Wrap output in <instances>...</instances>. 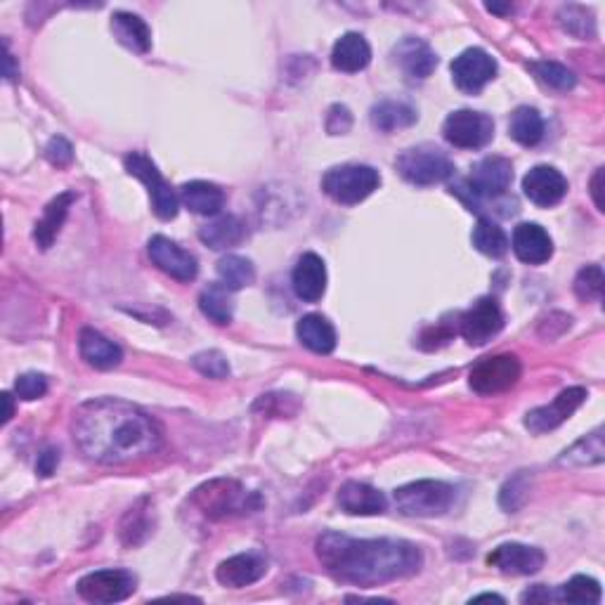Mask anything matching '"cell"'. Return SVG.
<instances>
[{
	"label": "cell",
	"instance_id": "52a82bcc",
	"mask_svg": "<svg viewBox=\"0 0 605 605\" xmlns=\"http://www.w3.org/2000/svg\"><path fill=\"white\" fill-rule=\"evenodd\" d=\"M395 168H398L402 178L416 187L438 185V182L450 180L454 175V164L450 161V156H445L440 149L433 147L405 149L395 159Z\"/></svg>",
	"mask_w": 605,
	"mask_h": 605
},
{
	"label": "cell",
	"instance_id": "9a60e30c",
	"mask_svg": "<svg viewBox=\"0 0 605 605\" xmlns=\"http://www.w3.org/2000/svg\"><path fill=\"white\" fill-rule=\"evenodd\" d=\"M147 253L156 268H159L161 272H166L168 277L178 279V282H192V279L197 277V272H199L197 258H194L190 251L182 249V246L171 242L168 237L156 234V237L149 239Z\"/></svg>",
	"mask_w": 605,
	"mask_h": 605
},
{
	"label": "cell",
	"instance_id": "603a6c76",
	"mask_svg": "<svg viewBox=\"0 0 605 605\" xmlns=\"http://www.w3.org/2000/svg\"><path fill=\"white\" fill-rule=\"evenodd\" d=\"M78 350H81L83 360L95 369H114L123 360V350L114 341H109L107 336H102L100 331L90 327L83 329L81 336H78Z\"/></svg>",
	"mask_w": 605,
	"mask_h": 605
},
{
	"label": "cell",
	"instance_id": "5bb4252c",
	"mask_svg": "<svg viewBox=\"0 0 605 605\" xmlns=\"http://www.w3.org/2000/svg\"><path fill=\"white\" fill-rule=\"evenodd\" d=\"M587 398H589L587 388H582V386L563 390V393L558 395L551 405L537 407V409H532V412H528V416H525V428L535 435L554 431V428L565 424V421H568L570 416L584 405V400Z\"/></svg>",
	"mask_w": 605,
	"mask_h": 605
},
{
	"label": "cell",
	"instance_id": "f546056e",
	"mask_svg": "<svg viewBox=\"0 0 605 605\" xmlns=\"http://www.w3.org/2000/svg\"><path fill=\"white\" fill-rule=\"evenodd\" d=\"M509 135L518 145L535 147L544 138V119L535 107H518L511 114Z\"/></svg>",
	"mask_w": 605,
	"mask_h": 605
},
{
	"label": "cell",
	"instance_id": "7dc6e473",
	"mask_svg": "<svg viewBox=\"0 0 605 605\" xmlns=\"http://www.w3.org/2000/svg\"><path fill=\"white\" fill-rule=\"evenodd\" d=\"M520 601L523 603H549V601H554V598H551V591L546 589L544 584H537V587L525 591V594L520 596Z\"/></svg>",
	"mask_w": 605,
	"mask_h": 605
},
{
	"label": "cell",
	"instance_id": "277c9868",
	"mask_svg": "<svg viewBox=\"0 0 605 605\" xmlns=\"http://www.w3.org/2000/svg\"><path fill=\"white\" fill-rule=\"evenodd\" d=\"M192 504L211 520H223L227 516H244L260 506L256 492H246L234 480H211L194 492Z\"/></svg>",
	"mask_w": 605,
	"mask_h": 605
},
{
	"label": "cell",
	"instance_id": "7bdbcfd3",
	"mask_svg": "<svg viewBox=\"0 0 605 605\" xmlns=\"http://www.w3.org/2000/svg\"><path fill=\"white\" fill-rule=\"evenodd\" d=\"M15 393L19 400H26V402L43 398V395L48 393V379H45L43 374H36V372L22 374L15 381Z\"/></svg>",
	"mask_w": 605,
	"mask_h": 605
},
{
	"label": "cell",
	"instance_id": "d590c367",
	"mask_svg": "<svg viewBox=\"0 0 605 605\" xmlns=\"http://www.w3.org/2000/svg\"><path fill=\"white\" fill-rule=\"evenodd\" d=\"M558 22H561L563 31H568L570 36L580 38V41H591L596 36V17L594 10L584 8V5H563L558 12Z\"/></svg>",
	"mask_w": 605,
	"mask_h": 605
},
{
	"label": "cell",
	"instance_id": "816d5d0a",
	"mask_svg": "<svg viewBox=\"0 0 605 605\" xmlns=\"http://www.w3.org/2000/svg\"><path fill=\"white\" fill-rule=\"evenodd\" d=\"M487 10L497 12V15H506V12H511L513 8H511V5H494V3H490V5H487Z\"/></svg>",
	"mask_w": 605,
	"mask_h": 605
},
{
	"label": "cell",
	"instance_id": "836d02e7",
	"mask_svg": "<svg viewBox=\"0 0 605 605\" xmlns=\"http://www.w3.org/2000/svg\"><path fill=\"white\" fill-rule=\"evenodd\" d=\"M473 246L490 258H502L509 251V237L506 232L490 218H480L478 225L473 227Z\"/></svg>",
	"mask_w": 605,
	"mask_h": 605
},
{
	"label": "cell",
	"instance_id": "681fc988",
	"mask_svg": "<svg viewBox=\"0 0 605 605\" xmlns=\"http://www.w3.org/2000/svg\"><path fill=\"white\" fill-rule=\"evenodd\" d=\"M17 76H19V71H15V60H12L8 43H5V78H8V81H15Z\"/></svg>",
	"mask_w": 605,
	"mask_h": 605
},
{
	"label": "cell",
	"instance_id": "2e32d148",
	"mask_svg": "<svg viewBox=\"0 0 605 605\" xmlns=\"http://www.w3.org/2000/svg\"><path fill=\"white\" fill-rule=\"evenodd\" d=\"M544 561L546 556L542 549L518 542L499 544L497 549L487 556V563L499 572H504V575H535V572L544 568Z\"/></svg>",
	"mask_w": 605,
	"mask_h": 605
},
{
	"label": "cell",
	"instance_id": "7c38bea8",
	"mask_svg": "<svg viewBox=\"0 0 605 605\" xmlns=\"http://www.w3.org/2000/svg\"><path fill=\"white\" fill-rule=\"evenodd\" d=\"M494 76H497V62H494V57L483 48H468L461 52L459 57H454L452 78L454 86H457L461 93L478 95Z\"/></svg>",
	"mask_w": 605,
	"mask_h": 605
},
{
	"label": "cell",
	"instance_id": "5b68a950",
	"mask_svg": "<svg viewBox=\"0 0 605 605\" xmlns=\"http://www.w3.org/2000/svg\"><path fill=\"white\" fill-rule=\"evenodd\" d=\"M393 499L402 516L435 518L452 509L454 487L442 480H416V483L398 487Z\"/></svg>",
	"mask_w": 605,
	"mask_h": 605
},
{
	"label": "cell",
	"instance_id": "8fae6325",
	"mask_svg": "<svg viewBox=\"0 0 605 605\" xmlns=\"http://www.w3.org/2000/svg\"><path fill=\"white\" fill-rule=\"evenodd\" d=\"M135 584L128 570H95L78 580L76 591L88 603H121L135 594Z\"/></svg>",
	"mask_w": 605,
	"mask_h": 605
},
{
	"label": "cell",
	"instance_id": "e575fe53",
	"mask_svg": "<svg viewBox=\"0 0 605 605\" xmlns=\"http://www.w3.org/2000/svg\"><path fill=\"white\" fill-rule=\"evenodd\" d=\"M601 584H598L594 577L587 575H575L570 582H565L563 587H558L556 591H551V598L561 603H587V605H596L601 603Z\"/></svg>",
	"mask_w": 605,
	"mask_h": 605
},
{
	"label": "cell",
	"instance_id": "7a4b0ae2",
	"mask_svg": "<svg viewBox=\"0 0 605 605\" xmlns=\"http://www.w3.org/2000/svg\"><path fill=\"white\" fill-rule=\"evenodd\" d=\"M315 551L329 575L357 587L405 580L424 565L419 546L405 539H355L341 532H324Z\"/></svg>",
	"mask_w": 605,
	"mask_h": 605
},
{
	"label": "cell",
	"instance_id": "83f0119b",
	"mask_svg": "<svg viewBox=\"0 0 605 605\" xmlns=\"http://www.w3.org/2000/svg\"><path fill=\"white\" fill-rule=\"evenodd\" d=\"M246 237V225L237 216H218L199 230V239L216 251L232 249L242 244Z\"/></svg>",
	"mask_w": 605,
	"mask_h": 605
},
{
	"label": "cell",
	"instance_id": "d6986e66",
	"mask_svg": "<svg viewBox=\"0 0 605 605\" xmlns=\"http://www.w3.org/2000/svg\"><path fill=\"white\" fill-rule=\"evenodd\" d=\"M511 246L518 260L528 265H542L554 256V242H551L549 232L537 223H520L513 230Z\"/></svg>",
	"mask_w": 605,
	"mask_h": 605
},
{
	"label": "cell",
	"instance_id": "e0dca14e",
	"mask_svg": "<svg viewBox=\"0 0 605 605\" xmlns=\"http://www.w3.org/2000/svg\"><path fill=\"white\" fill-rule=\"evenodd\" d=\"M523 192L535 206L549 208L561 204L568 192V180L554 166H535L523 178Z\"/></svg>",
	"mask_w": 605,
	"mask_h": 605
},
{
	"label": "cell",
	"instance_id": "cb8c5ba5",
	"mask_svg": "<svg viewBox=\"0 0 605 605\" xmlns=\"http://www.w3.org/2000/svg\"><path fill=\"white\" fill-rule=\"evenodd\" d=\"M76 201L74 192H62L57 194L55 199L45 206L41 220H38L34 227V242L41 246L43 251H48L52 244H55L57 234H60L64 220L69 216V208Z\"/></svg>",
	"mask_w": 605,
	"mask_h": 605
},
{
	"label": "cell",
	"instance_id": "4316f807",
	"mask_svg": "<svg viewBox=\"0 0 605 605\" xmlns=\"http://www.w3.org/2000/svg\"><path fill=\"white\" fill-rule=\"evenodd\" d=\"M296 336L305 348L317 355H329L336 348V329L327 317L322 315H305L296 324Z\"/></svg>",
	"mask_w": 605,
	"mask_h": 605
},
{
	"label": "cell",
	"instance_id": "ab89813d",
	"mask_svg": "<svg viewBox=\"0 0 605 605\" xmlns=\"http://www.w3.org/2000/svg\"><path fill=\"white\" fill-rule=\"evenodd\" d=\"M605 277L601 265H587L577 272L575 277V294L580 301H601L603 298Z\"/></svg>",
	"mask_w": 605,
	"mask_h": 605
},
{
	"label": "cell",
	"instance_id": "60d3db41",
	"mask_svg": "<svg viewBox=\"0 0 605 605\" xmlns=\"http://www.w3.org/2000/svg\"><path fill=\"white\" fill-rule=\"evenodd\" d=\"M528 497H530V476L525 471H520L518 476H513L509 483L502 487V492H499V506H502L504 511L513 513L528 502Z\"/></svg>",
	"mask_w": 605,
	"mask_h": 605
},
{
	"label": "cell",
	"instance_id": "ee69618b",
	"mask_svg": "<svg viewBox=\"0 0 605 605\" xmlns=\"http://www.w3.org/2000/svg\"><path fill=\"white\" fill-rule=\"evenodd\" d=\"M45 159H48L52 166H69L71 161H74V147H71L67 138L57 135V138H52L48 147H45Z\"/></svg>",
	"mask_w": 605,
	"mask_h": 605
},
{
	"label": "cell",
	"instance_id": "d6a6232c",
	"mask_svg": "<svg viewBox=\"0 0 605 605\" xmlns=\"http://www.w3.org/2000/svg\"><path fill=\"white\" fill-rule=\"evenodd\" d=\"M199 308L211 322L216 324H230L234 315V303L230 296V289L225 284H211L208 289L201 291Z\"/></svg>",
	"mask_w": 605,
	"mask_h": 605
},
{
	"label": "cell",
	"instance_id": "f5cc1de1",
	"mask_svg": "<svg viewBox=\"0 0 605 605\" xmlns=\"http://www.w3.org/2000/svg\"><path fill=\"white\" fill-rule=\"evenodd\" d=\"M473 601H497V603H504V598L497 596V594H480V596L473 598Z\"/></svg>",
	"mask_w": 605,
	"mask_h": 605
},
{
	"label": "cell",
	"instance_id": "c3c4849f",
	"mask_svg": "<svg viewBox=\"0 0 605 605\" xmlns=\"http://www.w3.org/2000/svg\"><path fill=\"white\" fill-rule=\"evenodd\" d=\"M591 197H594V204L598 211H605L603 204V168H598L594 173V178H591Z\"/></svg>",
	"mask_w": 605,
	"mask_h": 605
},
{
	"label": "cell",
	"instance_id": "44dd1931",
	"mask_svg": "<svg viewBox=\"0 0 605 605\" xmlns=\"http://www.w3.org/2000/svg\"><path fill=\"white\" fill-rule=\"evenodd\" d=\"M393 57L409 78H419V81L431 76L435 67H438V55H435L431 45L414 36L402 38L393 48Z\"/></svg>",
	"mask_w": 605,
	"mask_h": 605
},
{
	"label": "cell",
	"instance_id": "bcb514c9",
	"mask_svg": "<svg viewBox=\"0 0 605 605\" xmlns=\"http://www.w3.org/2000/svg\"><path fill=\"white\" fill-rule=\"evenodd\" d=\"M57 464H60V450H57V447H48V450L38 457V464H36L38 476L50 478L52 473L57 471Z\"/></svg>",
	"mask_w": 605,
	"mask_h": 605
},
{
	"label": "cell",
	"instance_id": "7402d4cb",
	"mask_svg": "<svg viewBox=\"0 0 605 605\" xmlns=\"http://www.w3.org/2000/svg\"><path fill=\"white\" fill-rule=\"evenodd\" d=\"M338 506L350 516H379L388 509V499L376 487L350 480L338 490Z\"/></svg>",
	"mask_w": 605,
	"mask_h": 605
},
{
	"label": "cell",
	"instance_id": "b9f144b4",
	"mask_svg": "<svg viewBox=\"0 0 605 605\" xmlns=\"http://www.w3.org/2000/svg\"><path fill=\"white\" fill-rule=\"evenodd\" d=\"M192 367L197 369L201 376H208V379H227L230 376V362L227 357L220 353V350H204V353H197L192 357Z\"/></svg>",
	"mask_w": 605,
	"mask_h": 605
},
{
	"label": "cell",
	"instance_id": "484cf974",
	"mask_svg": "<svg viewBox=\"0 0 605 605\" xmlns=\"http://www.w3.org/2000/svg\"><path fill=\"white\" fill-rule=\"evenodd\" d=\"M180 201L197 216H218L225 206V192L213 182L194 180L180 187Z\"/></svg>",
	"mask_w": 605,
	"mask_h": 605
},
{
	"label": "cell",
	"instance_id": "30bf717a",
	"mask_svg": "<svg viewBox=\"0 0 605 605\" xmlns=\"http://www.w3.org/2000/svg\"><path fill=\"white\" fill-rule=\"evenodd\" d=\"M520 372H523V367H520L516 355L485 357L468 374V386L478 395H497L516 386Z\"/></svg>",
	"mask_w": 605,
	"mask_h": 605
},
{
	"label": "cell",
	"instance_id": "f35d334b",
	"mask_svg": "<svg viewBox=\"0 0 605 605\" xmlns=\"http://www.w3.org/2000/svg\"><path fill=\"white\" fill-rule=\"evenodd\" d=\"M145 506L147 502H140L126 513V518H123L121 539L126 546H138L140 542H145V537L149 535V516Z\"/></svg>",
	"mask_w": 605,
	"mask_h": 605
},
{
	"label": "cell",
	"instance_id": "4dcf8cb0",
	"mask_svg": "<svg viewBox=\"0 0 605 605\" xmlns=\"http://www.w3.org/2000/svg\"><path fill=\"white\" fill-rule=\"evenodd\" d=\"M416 109L409 107L407 102H395V100H383L372 109V123L383 133H393V130L409 128L414 126Z\"/></svg>",
	"mask_w": 605,
	"mask_h": 605
},
{
	"label": "cell",
	"instance_id": "ac0fdd59",
	"mask_svg": "<svg viewBox=\"0 0 605 605\" xmlns=\"http://www.w3.org/2000/svg\"><path fill=\"white\" fill-rule=\"evenodd\" d=\"M265 572H268L265 556L249 551V554H237L220 563L216 570V580L227 589H244L263 580Z\"/></svg>",
	"mask_w": 605,
	"mask_h": 605
},
{
	"label": "cell",
	"instance_id": "74e56055",
	"mask_svg": "<svg viewBox=\"0 0 605 605\" xmlns=\"http://www.w3.org/2000/svg\"><path fill=\"white\" fill-rule=\"evenodd\" d=\"M530 71L539 78V81L544 83V86L561 90V93H565V90H572L577 86V76L572 74L568 67H563V64H558V62H549V60L532 62Z\"/></svg>",
	"mask_w": 605,
	"mask_h": 605
},
{
	"label": "cell",
	"instance_id": "6da1fadb",
	"mask_svg": "<svg viewBox=\"0 0 605 605\" xmlns=\"http://www.w3.org/2000/svg\"><path fill=\"white\" fill-rule=\"evenodd\" d=\"M71 433L78 450L104 466L147 459L161 447V431L152 416L116 398L83 402L74 412Z\"/></svg>",
	"mask_w": 605,
	"mask_h": 605
},
{
	"label": "cell",
	"instance_id": "f6af8a7d",
	"mask_svg": "<svg viewBox=\"0 0 605 605\" xmlns=\"http://www.w3.org/2000/svg\"><path fill=\"white\" fill-rule=\"evenodd\" d=\"M350 126H353V116H350V109L343 107V104H334L327 114V130L331 135H343L348 133Z\"/></svg>",
	"mask_w": 605,
	"mask_h": 605
},
{
	"label": "cell",
	"instance_id": "1f68e13d",
	"mask_svg": "<svg viewBox=\"0 0 605 605\" xmlns=\"http://www.w3.org/2000/svg\"><path fill=\"white\" fill-rule=\"evenodd\" d=\"M605 459V445H603V431L598 428L587 438L577 440L570 450H565L561 457H558V464L561 466H596L603 464Z\"/></svg>",
	"mask_w": 605,
	"mask_h": 605
},
{
	"label": "cell",
	"instance_id": "ba28073f",
	"mask_svg": "<svg viewBox=\"0 0 605 605\" xmlns=\"http://www.w3.org/2000/svg\"><path fill=\"white\" fill-rule=\"evenodd\" d=\"M123 164H126V171L130 175H135V178L147 185L149 199H152V208L156 216L161 220H173L178 216L180 197L171 190V185L161 178L159 168H156V164L147 154L130 152L126 159H123Z\"/></svg>",
	"mask_w": 605,
	"mask_h": 605
},
{
	"label": "cell",
	"instance_id": "8992f818",
	"mask_svg": "<svg viewBox=\"0 0 605 605\" xmlns=\"http://www.w3.org/2000/svg\"><path fill=\"white\" fill-rule=\"evenodd\" d=\"M381 185V175L376 168L372 166H362V164H346V166H336L331 171L324 173L322 178V190L329 199H334L336 204L343 206H355L360 204L374 194V190H379Z\"/></svg>",
	"mask_w": 605,
	"mask_h": 605
},
{
	"label": "cell",
	"instance_id": "4fadbf2b",
	"mask_svg": "<svg viewBox=\"0 0 605 605\" xmlns=\"http://www.w3.org/2000/svg\"><path fill=\"white\" fill-rule=\"evenodd\" d=\"M504 329V312L494 298H480L459 320V331L471 346H485Z\"/></svg>",
	"mask_w": 605,
	"mask_h": 605
},
{
	"label": "cell",
	"instance_id": "f1b7e54d",
	"mask_svg": "<svg viewBox=\"0 0 605 605\" xmlns=\"http://www.w3.org/2000/svg\"><path fill=\"white\" fill-rule=\"evenodd\" d=\"M112 31L119 38V43L126 45L128 50L145 55L152 48V34H149L147 22L142 17L133 15V12H114Z\"/></svg>",
	"mask_w": 605,
	"mask_h": 605
},
{
	"label": "cell",
	"instance_id": "8d00e7d4",
	"mask_svg": "<svg viewBox=\"0 0 605 605\" xmlns=\"http://www.w3.org/2000/svg\"><path fill=\"white\" fill-rule=\"evenodd\" d=\"M218 277L220 284H225L230 291H239L244 289V286L253 284V279H256V270H253L251 260L244 256H230L220 258L218 260Z\"/></svg>",
	"mask_w": 605,
	"mask_h": 605
},
{
	"label": "cell",
	"instance_id": "d4e9b609",
	"mask_svg": "<svg viewBox=\"0 0 605 605\" xmlns=\"http://www.w3.org/2000/svg\"><path fill=\"white\" fill-rule=\"evenodd\" d=\"M369 62H372V48L360 34L341 36L334 43V50H331L334 69L346 71V74H357V71L367 69Z\"/></svg>",
	"mask_w": 605,
	"mask_h": 605
},
{
	"label": "cell",
	"instance_id": "f907efd6",
	"mask_svg": "<svg viewBox=\"0 0 605 605\" xmlns=\"http://www.w3.org/2000/svg\"><path fill=\"white\" fill-rule=\"evenodd\" d=\"M3 400H5V416H3V421H5V424H8V421L12 419V398H10V393H3Z\"/></svg>",
	"mask_w": 605,
	"mask_h": 605
},
{
	"label": "cell",
	"instance_id": "ffe728a7",
	"mask_svg": "<svg viewBox=\"0 0 605 605\" xmlns=\"http://www.w3.org/2000/svg\"><path fill=\"white\" fill-rule=\"evenodd\" d=\"M291 284H294L296 296L305 303L322 301L324 291H327V268L324 260L317 253H303L298 258L294 275H291Z\"/></svg>",
	"mask_w": 605,
	"mask_h": 605
},
{
	"label": "cell",
	"instance_id": "9c48e42d",
	"mask_svg": "<svg viewBox=\"0 0 605 605\" xmlns=\"http://www.w3.org/2000/svg\"><path fill=\"white\" fill-rule=\"evenodd\" d=\"M442 135L452 147L459 149H483L494 138L492 116L473 109H459L447 116L442 123Z\"/></svg>",
	"mask_w": 605,
	"mask_h": 605
},
{
	"label": "cell",
	"instance_id": "3957f363",
	"mask_svg": "<svg viewBox=\"0 0 605 605\" xmlns=\"http://www.w3.org/2000/svg\"><path fill=\"white\" fill-rule=\"evenodd\" d=\"M513 180V166L509 159L504 156H485L483 161H478L473 166L471 178L459 182L457 187H452V194L464 201L468 211L480 213L485 208V201L499 199L506 190L511 187Z\"/></svg>",
	"mask_w": 605,
	"mask_h": 605
}]
</instances>
